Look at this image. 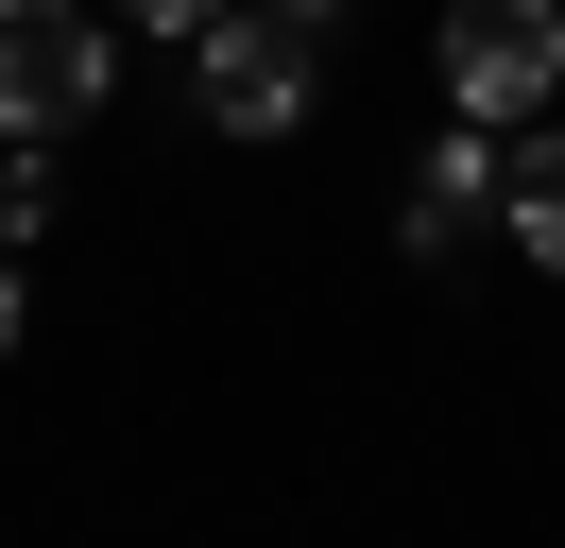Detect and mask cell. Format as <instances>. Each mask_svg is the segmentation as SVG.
<instances>
[{"mask_svg":"<svg viewBox=\"0 0 565 548\" xmlns=\"http://www.w3.org/2000/svg\"><path fill=\"white\" fill-rule=\"evenodd\" d=\"M326 0H223L206 34H189V103H206L223 137H291L309 120V86H326Z\"/></svg>","mask_w":565,"mask_h":548,"instance_id":"1","label":"cell"},{"mask_svg":"<svg viewBox=\"0 0 565 548\" xmlns=\"http://www.w3.org/2000/svg\"><path fill=\"white\" fill-rule=\"evenodd\" d=\"M120 86V18L104 0H0V137H70Z\"/></svg>","mask_w":565,"mask_h":548,"instance_id":"2","label":"cell"},{"mask_svg":"<svg viewBox=\"0 0 565 548\" xmlns=\"http://www.w3.org/2000/svg\"><path fill=\"white\" fill-rule=\"evenodd\" d=\"M565 86V0H462L446 18V103L462 120H531Z\"/></svg>","mask_w":565,"mask_h":548,"instance_id":"3","label":"cell"},{"mask_svg":"<svg viewBox=\"0 0 565 548\" xmlns=\"http://www.w3.org/2000/svg\"><path fill=\"white\" fill-rule=\"evenodd\" d=\"M497 189H514V155H497V120H462L446 155L412 171V205H394V223H412V257H428V240H462V223H480Z\"/></svg>","mask_w":565,"mask_h":548,"instance_id":"4","label":"cell"},{"mask_svg":"<svg viewBox=\"0 0 565 548\" xmlns=\"http://www.w3.org/2000/svg\"><path fill=\"white\" fill-rule=\"evenodd\" d=\"M497 223H514V257H531V274H565V137H531V155H514Z\"/></svg>","mask_w":565,"mask_h":548,"instance_id":"5","label":"cell"},{"mask_svg":"<svg viewBox=\"0 0 565 548\" xmlns=\"http://www.w3.org/2000/svg\"><path fill=\"white\" fill-rule=\"evenodd\" d=\"M104 18H138V34H172V52H189V34L223 18V0H104Z\"/></svg>","mask_w":565,"mask_h":548,"instance_id":"6","label":"cell"},{"mask_svg":"<svg viewBox=\"0 0 565 548\" xmlns=\"http://www.w3.org/2000/svg\"><path fill=\"white\" fill-rule=\"evenodd\" d=\"M0 342H18V274H0Z\"/></svg>","mask_w":565,"mask_h":548,"instance_id":"7","label":"cell"}]
</instances>
